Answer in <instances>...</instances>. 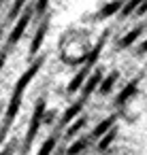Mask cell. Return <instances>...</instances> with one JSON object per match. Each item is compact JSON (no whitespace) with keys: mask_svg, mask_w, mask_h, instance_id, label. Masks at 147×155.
I'll return each instance as SVG.
<instances>
[{"mask_svg":"<svg viewBox=\"0 0 147 155\" xmlns=\"http://www.w3.org/2000/svg\"><path fill=\"white\" fill-rule=\"evenodd\" d=\"M45 98H39L36 100V106H34V113H32V119H30V125H28V132H26V138H24V151L28 153V149H30V144H32V140H34V136L39 134V127H41V123L45 121Z\"/></svg>","mask_w":147,"mask_h":155,"instance_id":"obj_1","label":"cell"},{"mask_svg":"<svg viewBox=\"0 0 147 155\" xmlns=\"http://www.w3.org/2000/svg\"><path fill=\"white\" fill-rule=\"evenodd\" d=\"M45 64V58L41 55V58H36L24 72H22V77L17 79V83H15V87H13V94L11 96H15V98H24V91H26V87L32 83V79L39 74V70H41V66Z\"/></svg>","mask_w":147,"mask_h":155,"instance_id":"obj_2","label":"cell"},{"mask_svg":"<svg viewBox=\"0 0 147 155\" xmlns=\"http://www.w3.org/2000/svg\"><path fill=\"white\" fill-rule=\"evenodd\" d=\"M32 15H34V7L28 5L26 11L22 13V17H19V19L13 24V28H11V34H9V38H7L9 47H13V45H17V43L22 41V36H24V32H26V28H28V24H30Z\"/></svg>","mask_w":147,"mask_h":155,"instance_id":"obj_3","label":"cell"},{"mask_svg":"<svg viewBox=\"0 0 147 155\" xmlns=\"http://www.w3.org/2000/svg\"><path fill=\"white\" fill-rule=\"evenodd\" d=\"M115 121H117V115H109V117H104L102 121H98L96 125H94V130H92V136L96 138V140H100L102 136H107L113 127H115Z\"/></svg>","mask_w":147,"mask_h":155,"instance_id":"obj_4","label":"cell"},{"mask_svg":"<svg viewBox=\"0 0 147 155\" xmlns=\"http://www.w3.org/2000/svg\"><path fill=\"white\" fill-rule=\"evenodd\" d=\"M90 70H92V68L83 66V68H81V70H79V72H77V74H75V77H73L70 81H68V87H66V91H68V94H75V91L83 89L85 81H87V79H90V74H92Z\"/></svg>","mask_w":147,"mask_h":155,"instance_id":"obj_5","label":"cell"},{"mask_svg":"<svg viewBox=\"0 0 147 155\" xmlns=\"http://www.w3.org/2000/svg\"><path fill=\"white\" fill-rule=\"evenodd\" d=\"M102 70L100 68H96V72H92L90 74V79L85 81V85H83V89H81V100H85V98H90V94L98 87L100 89V85H102Z\"/></svg>","mask_w":147,"mask_h":155,"instance_id":"obj_6","label":"cell"},{"mask_svg":"<svg viewBox=\"0 0 147 155\" xmlns=\"http://www.w3.org/2000/svg\"><path fill=\"white\" fill-rule=\"evenodd\" d=\"M47 28H49V21H47V19H45V21H41L39 30L34 32V38H32V43H30V55H36V53L41 51V45H43V41H45V34H47Z\"/></svg>","mask_w":147,"mask_h":155,"instance_id":"obj_7","label":"cell"},{"mask_svg":"<svg viewBox=\"0 0 147 155\" xmlns=\"http://www.w3.org/2000/svg\"><path fill=\"white\" fill-rule=\"evenodd\" d=\"M136 89H138V79H132V81H130L128 85H124V89L115 96V104H117V106H124V104L136 94Z\"/></svg>","mask_w":147,"mask_h":155,"instance_id":"obj_8","label":"cell"},{"mask_svg":"<svg viewBox=\"0 0 147 155\" xmlns=\"http://www.w3.org/2000/svg\"><path fill=\"white\" fill-rule=\"evenodd\" d=\"M83 110V100H77V102H73L64 113H62V125H70L73 121H77L79 119V113Z\"/></svg>","mask_w":147,"mask_h":155,"instance_id":"obj_9","label":"cell"},{"mask_svg":"<svg viewBox=\"0 0 147 155\" xmlns=\"http://www.w3.org/2000/svg\"><path fill=\"white\" fill-rule=\"evenodd\" d=\"M107 34H109V30H104L102 32V36L98 38V43L92 47V51L87 53V58H85V66L87 68H92L94 64H96V60H98V55H100V51H102V47H104V43H107Z\"/></svg>","mask_w":147,"mask_h":155,"instance_id":"obj_10","label":"cell"},{"mask_svg":"<svg viewBox=\"0 0 147 155\" xmlns=\"http://www.w3.org/2000/svg\"><path fill=\"white\" fill-rule=\"evenodd\" d=\"M143 30H145V26H136V28H132V30H128L119 41H117V47L119 49H126V47H130L132 43H136V38L143 34Z\"/></svg>","mask_w":147,"mask_h":155,"instance_id":"obj_11","label":"cell"},{"mask_svg":"<svg viewBox=\"0 0 147 155\" xmlns=\"http://www.w3.org/2000/svg\"><path fill=\"white\" fill-rule=\"evenodd\" d=\"M124 5H126V2H119V0H115V2H107V5H102V7H100V13H98V15H100L102 19H107V17H113V15L121 13Z\"/></svg>","mask_w":147,"mask_h":155,"instance_id":"obj_12","label":"cell"},{"mask_svg":"<svg viewBox=\"0 0 147 155\" xmlns=\"http://www.w3.org/2000/svg\"><path fill=\"white\" fill-rule=\"evenodd\" d=\"M117 79H119V72H117V70L109 72V74L102 79V85H100L98 94H100V96H107V94H111V89H113V85L117 83Z\"/></svg>","mask_w":147,"mask_h":155,"instance_id":"obj_13","label":"cell"},{"mask_svg":"<svg viewBox=\"0 0 147 155\" xmlns=\"http://www.w3.org/2000/svg\"><path fill=\"white\" fill-rule=\"evenodd\" d=\"M87 144H90V138L87 136H79L77 140L70 142V147L66 149V155H79V153H83L87 149Z\"/></svg>","mask_w":147,"mask_h":155,"instance_id":"obj_14","label":"cell"},{"mask_svg":"<svg viewBox=\"0 0 147 155\" xmlns=\"http://www.w3.org/2000/svg\"><path fill=\"white\" fill-rule=\"evenodd\" d=\"M115 138H117V127H113L107 136H102V138L96 142V151H98V153H104V151H107V149L115 142Z\"/></svg>","mask_w":147,"mask_h":155,"instance_id":"obj_15","label":"cell"},{"mask_svg":"<svg viewBox=\"0 0 147 155\" xmlns=\"http://www.w3.org/2000/svg\"><path fill=\"white\" fill-rule=\"evenodd\" d=\"M56 144H58V138L56 136H49L41 147H39V153L36 155H56L53 151H56Z\"/></svg>","mask_w":147,"mask_h":155,"instance_id":"obj_16","label":"cell"},{"mask_svg":"<svg viewBox=\"0 0 147 155\" xmlns=\"http://www.w3.org/2000/svg\"><path fill=\"white\" fill-rule=\"evenodd\" d=\"M85 123H87V119H85V117H79L77 121H73V123L66 127V136H75L77 132H81V130L85 127Z\"/></svg>","mask_w":147,"mask_h":155,"instance_id":"obj_17","label":"cell"},{"mask_svg":"<svg viewBox=\"0 0 147 155\" xmlns=\"http://www.w3.org/2000/svg\"><path fill=\"white\" fill-rule=\"evenodd\" d=\"M138 7H141V0H132V2H126V5H124V9H121V13H119V17H128V15L136 13V11H138Z\"/></svg>","mask_w":147,"mask_h":155,"instance_id":"obj_18","label":"cell"},{"mask_svg":"<svg viewBox=\"0 0 147 155\" xmlns=\"http://www.w3.org/2000/svg\"><path fill=\"white\" fill-rule=\"evenodd\" d=\"M47 9H49V2H47V0H41V2H36L34 5V13H47Z\"/></svg>","mask_w":147,"mask_h":155,"instance_id":"obj_19","label":"cell"},{"mask_svg":"<svg viewBox=\"0 0 147 155\" xmlns=\"http://www.w3.org/2000/svg\"><path fill=\"white\" fill-rule=\"evenodd\" d=\"M13 151H15V144L11 142V144H7L2 151H0V155H13Z\"/></svg>","mask_w":147,"mask_h":155,"instance_id":"obj_20","label":"cell"},{"mask_svg":"<svg viewBox=\"0 0 147 155\" xmlns=\"http://www.w3.org/2000/svg\"><path fill=\"white\" fill-rule=\"evenodd\" d=\"M5 62H7V51L2 49V51H0V70H2V66H5Z\"/></svg>","mask_w":147,"mask_h":155,"instance_id":"obj_21","label":"cell"},{"mask_svg":"<svg viewBox=\"0 0 147 155\" xmlns=\"http://www.w3.org/2000/svg\"><path fill=\"white\" fill-rule=\"evenodd\" d=\"M145 13H147V2H141V7H138L136 15H145Z\"/></svg>","mask_w":147,"mask_h":155,"instance_id":"obj_22","label":"cell"},{"mask_svg":"<svg viewBox=\"0 0 147 155\" xmlns=\"http://www.w3.org/2000/svg\"><path fill=\"white\" fill-rule=\"evenodd\" d=\"M136 53H147V41H143V43L138 45V49H136Z\"/></svg>","mask_w":147,"mask_h":155,"instance_id":"obj_23","label":"cell"},{"mask_svg":"<svg viewBox=\"0 0 147 155\" xmlns=\"http://www.w3.org/2000/svg\"><path fill=\"white\" fill-rule=\"evenodd\" d=\"M7 130H9V127H5V125L0 127V144H2V140H5V136H7Z\"/></svg>","mask_w":147,"mask_h":155,"instance_id":"obj_24","label":"cell"},{"mask_svg":"<svg viewBox=\"0 0 147 155\" xmlns=\"http://www.w3.org/2000/svg\"><path fill=\"white\" fill-rule=\"evenodd\" d=\"M0 41H2V28H0ZM0 51H2V49H0Z\"/></svg>","mask_w":147,"mask_h":155,"instance_id":"obj_25","label":"cell"},{"mask_svg":"<svg viewBox=\"0 0 147 155\" xmlns=\"http://www.w3.org/2000/svg\"><path fill=\"white\" fill-rule=\"evenodd\" d=\"M0 113H2V104H0Z\"/></svg>","mask_w":147,"mask_h":155,"instance_id":"obj_26","label":"cell"},{"mask_svg":"<svg viewBox=\"0 0 147 155\" xmlns=\"http://www.w3.org/2000/svg\"><path fill=\"white\" fill-rule=\"evenodd\" d=\"M0 9H2V5H0Z\"/></svg>","mask_w":147,"mask_h":155,"instance_id":"obj_27","label":"cell"},{"mask_svg":"<svg viewBox=\"0 0 147 155\" xmlns=\"http://www.w3.org/2000/svg\"><path fill=\"white\" fill-rule=\"evenodd\" d=\"M56 155H60V153H56Z\"/></svg>","mask_w":147,"mask_h":155,"instance_id":"obj_28","label":"cell"}]
</instances>
